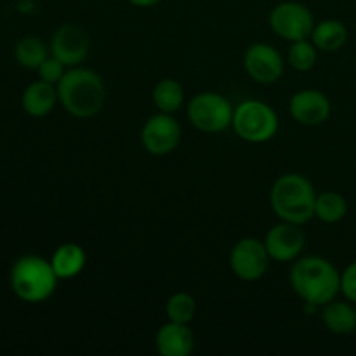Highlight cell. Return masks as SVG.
<instances>
[{"mask_svg":"<svg viewBox=\"0 0 356 356\" xmlns=\"http://www.w3.org/2000/svg\"><path fill=\"white\" fill-rule=\"evenodd\" d=\"M348 214V202L337 191H323L316 195L315 218L325 225L341 222Z\"/></svg>","mask_w":356,"mask_h":356,"instance_id":"19","label":"cell"},{"mask_svg":"<svg viewBox=\"0 0 356 356\" xmlns=\"http://www.w3.org/2000/svg\"><path fill=\"white\" fill-rule=\"evenodd\" d=\"M51 56L47 45L40 40L38 37L28 35L17 40L16 47H14V58L19 66L26 70H38V66Z\"/></svg>","mask_w":356,"mask_h":356,"instance_id":"20","label":"cell"},{"mask_svg":"<svg viewBox=\"0 0 356 356\" xmlns=\"http://www.w3.org/2000/svg\"><path fill=\"white\" fill-rule=\"evenodd\" d=\"M235 106L219 92H198L188 103L186 115L190 124L205 134H219L232 127Z\"/></svg>","mask_w":356,"mask_h":356,"instance_id":"6","label":"cell"},{"mask_svg":"<svg viewBox=\"0 0 356 356\" xmlns=\"http://www.w3.org/2000/svg\"><path fill=\"white\" fill-rule=\"evenodd\" d=\"M59 101L58 87L52 83L44 82L38 79L37 82H31L21 96V106L30 117L42 118L47 117L54 110L56 103Z\"/></svg>","mask_w":356,"mask_h":356,"instance_id":"15","label":"cell"},{"mask_svg":"<svg viewBox=\"0 0 356 356\" xmlns=\"http://www.w3.org/2000/svg\"><path fill=\"white\" fill-rule=\"evenodd\" d=\"M270 261L264 242L252 236L238 240L229 252V268L235 277L243 282H256L263 278Z\"/></svg>","mask_w":356,"mask_h":356,"instance_id":"8","label":"cell"},{"mask_svg":"<svg viewBox=\"0 0 356 356\" xmlns=\"http://www.w3.org/2000/svg\"><path fill=\"white\" fill-rule=\"evenodd\" d=\"M155 346L162 356H188L195 348V336L188 323L169 320L156 332Z\"/></svg>","mask_w":356,"mask_h":356,"instance_id":"14","label":"cell"},{"mask_svg":"<svg viewBox=\"0 0 356 356\" xmlns=\"http://www.w3.org/2000/svg\"><path fill=\"white\" fill-rule=\"evenodd\" d=\"M49 261H51L59 280H72V278L79 277L86 268L87 254L79 243L66 242L54 250Z\"/></svg>","mask_w":356,"mask_h":356,"instance_id":"16","label":"cell"},{"mask_svg":"<svg viewBox=\"0 0 356 356\" xmlns=\"http://www.w3.org/2000/svg\"><path fill=\"white\" fill-rule=\"evenodd\" d=\"M243 68L254 82L271 86L284 75V59L271 44L257 42L247 47L243 54Z\"/></svg>","mask_w":356,"mask_h":356,"instance_id":"11","label":"cell"},{"mask_svg":"<svg viewBox=\"0 0 356 356\" xmlns=\"http://www.w3.org/2000/svg\"><path fill=\"white\" fill-rule=\"evenodd\" d=\"M305 243L306 235L301 229V225L287 221H280L278 225L271 226L264 238L270 259L277 263H294L298 257H301Z\"/></svg>","mask_w":356,"mask_h":356,"instance_id":"12","label":"cell"},{"mask_svg":"<svg viewBox=\"0 0 356 356\" xmlns=\"http://www.w3.org/2000/svg\"><path fill=\"white\" fill-rule=\"evenodd\" d=\"M58 275L51 261L35 254H26L16 259L10 268L9 284L14 296L28 305L47 301L58 287Z\"/></svg>","mask_w":356,"mask_h":356,"instance_id":"4","label":"cell"},{"mask_svg":"<svg viewBox=\"0 0 356 356\" xmlns=\"http://www.w3.org/2000/svg\"><path fill=\"white\" fill-rule=\"evenodd\" d=\"M316 191L302 174H284L273 183L270 204L280 221L306 225L315 218Z\"/></svg>","mask_w":356,"mask_h":356,"instance_id":"3","label":"cell"},{"mask_svg":"<svg viewBox=\"0 0 356 356\" xmlns=\"http://www.w3.org/2000/svg\"><path fill=\"white\" fill-rule=\"evenodd\" d=\"M322 322L329 332L348 336L356 330V309L351 301H330L322 306Z\"/></svg>","mask_w":356,"mask_h":356,"instance_id":"17","label":"cell"},{"mask_svg":"<svg viewBox=\"0 0 356 356\" xmlns=\"http://www.w3.org/2000/svg\"><path fill=\"white\" fill-rule=\"evenodd\" d=\"M278 115L268 103L245 99L235 106L232 127L240 139L252 145L268 143L278 132Z\"/></svg>","mask_w":356,"mask_h":356,"instance_id":"5","label":"cell"},{"mask_svg":"<svg viewBox=\"0 0 356 356\" xmlns=\"http://www.w3.org/2000/svg\"><path fill=\"white\" fill-rule=\"evenodd\" d=\"M153 103L156 110L162 113L174 115L184 103V89L177 80L174 79H162L156 82L155 89L152 92Z\"/></svg>","mask_w":356,"mask_h":356,"instance_id":"21","label":"cell"},{"mask_svg":"<svg viewBox=\"0 0 356 356\" xmlns=\"http://www.w3.org/2000/svg\"><path fill=\"white\" fill-rule=\"evenodd\" d=\"M289 65L296 70V72H309L313 66L316 65L318 59V49L313 44L312 38H302V40L292 42L291 49L287 52Z\"/></svg>","mask_w":356,"mask_h":356,"instance_id":"22","label":"cell"},{"mask_svg":"<svg viewBox=\"0 0 356 356\" xmlns=\"http://www.w3.org/2000/svg\"><path fill=\"white\" fill-rule=\"evenodd\" d=\"M289 280L309 312L334 301L341 292V271L322 256L298 257Z\"/></svg>","mask_w":356,"mask_h":356,"instance_id":"1","label":"cell"},{"mask_svg":"<svg viewBox=\"0 0 356 356\" xmlns=\"http://www.w3.org/2000/svg\"><path fill=\"white\" fill-rule=\"evenodd\" d=\"M181 125L174 115L162 113L152 115L141 129L143 148L155 156H163L172 153L179 146Z\"/></svg>","mask_w":356,"mask_h":356,"instance_id":"9","label":"cell"},{"mask_svg":"<svg viewBox=\"0 0 356 356\" xmlns=\"http://www.w3.org/2000/svg\"><path fill=\"white\" fill-rule=\"evenodd\" d=\"M341 294L356 305V261L341 271Z\"/></svg>","mask_w":356,"mask_h":356,"instance_id":"25","label":"cell"},{"mask_svg":"<svg viewBox=\"0 0 356 356\" xmlns=\"http://www.w3.org/2000/svg\"><path fill=\"white\" fill-rule=\"evenodd\" d=\"M165 313L170 322L190 323L197 313V301L188 292H176L167 301Z\"/></svg>","mask_w":356,"mask_h":356,"instance_id":"23","label":"cell"},{"mask_svg":"<svg viewBox=\"0 0 356 356\" xmlns=\"http://www.w3.org/2000/svg\"><path fill=\"white\" fill-rule=\"evenodd\" d=\"M56 87L59 103L72 117L86 120L96 117L103 110L106 87L99 73L92 70L80 66L68 68Z\"/></svg>","mask_w":356,"mask_h":356,"instance_id":"2","label":"cell"},{"mask_svg":"<svg viewBox=\"0 0 356 356\" xmlns=\"http://www.w3.org/2000/svg\"><path fill=\"white\" fill-rule=\"evenodd\" d=\"M270 28L284 40H302L312 37L315 17L305 3L282 2L271 9Z\"/></svg>","mask_w":356,"mask_h":356,"instance_id":"7","label":"cell"},{"mask_svg":"<svg viewBox=\"0 0 356 356\" xmlns=\"http://www.w3.org/2000/svg\"><path fill=\"white\" fill-rule=\"evenodd\" d=\"M66 70L68 68H66L59 59H56L54 56H49V58L38 66L37 72H38V76H40V80L52 83V86H58L59 80L65 76Z\"/></svg>","mask_w":356,"mask_h":356,"instance_id":"24","label":"cell"},{"mask_svg":"<svg viewBox=\"0 0 356 356\" xmlns=\"http://www.w3.org/2000/svg\"><path fill=\"white\" fill-rule=\"evenodd\" d=\"M309 38L318 51L337 52L346 45L348 28L339 19H323L320 23H315Z\"/></svg>","mask_w":356,"mask_h":356,"instance_id":"18","label":"cell"},{"mask_svg":"<svg viewBox=\"0 0 356 356\" xmlns=\"http://www.w3.org/2000/svg\"><path fill=\"white\" fill-rule=\"evenodd\" d=\"M289 111L298 124L313 127V125H320L329 120L332 113V104L322 90L302 89L291 97Z\"/></svg>","mask_w":356,"mask_h":356,"instance_id":"13","label":"cell"},{"mask_svg":"<svg viewBox=\"0 0 356 356\" xmlns=\"http://www.w3.org/2000/svg\"><path fill=\"white\" fill-rule=\"evenodd\" d=\"M132 6L136 7H141V9H146V7H153V6H159L162 0H129Z\"/></svg>","mask_w":356,"mask_h":356,"instance_id":"26","label":"cell"},{"mask_svg":"<svg viewBox=\"0 0 356 356\" xmlns=\"http://www.w3.org/2000/svg\"><path fill=\"white\" fill-rule=\"evenodd\" d=\"M89 47L90 42L87 31L73 23L61 24L52 33L51 44H49L51 56L59 59L66 68H73V66H79L80 63L86 61Z\"/></svg>","mask_w":356,"mask_h":356,"instance_id":"10","label":"cell"}]
</instances>
